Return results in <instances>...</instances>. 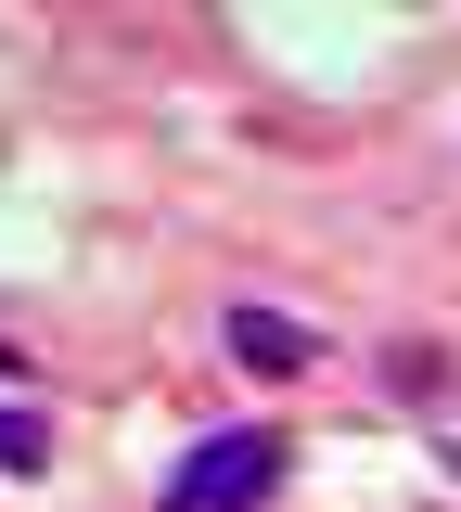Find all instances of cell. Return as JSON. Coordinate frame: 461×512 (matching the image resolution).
I'll list each match as a JSON object with an SVG mask.
<instances>
[{"label": "cell", "mask_w": 461, "mask_h": 512, "mask_svg": "<svg viewBox=\"0 0 461 512\" xmlns=\"http://www.w3.org/2000/svg\"><path fill=\"white\" fill-rule=\"evenodd\" d=\"M218 346H231V359H244L257 384H295V372H321V333H308V320H282V308H257V295H244V308L218 320Z\"/></svg>", "instance_id": "cell-2"}, {"label": "cell", "mask_w": 461, "mask_h": 512, "mask_svg": "<svg viewBox=\"0 0 461 512\" xmlns=\"http://www.w3.org/2000/svg\"><path fill=\"white\" fill-rule=\"evenodd\" d=\"M0 474H52V423L0 397Z\"/></svg>", "instance_id": "cell-3"}, {"label": "cell", "mask_w": 461, "mask_h": 512, "mask_svg": "<svg viewBox=\"0 0 461 512\" xmlns=\"http://www.w3.org/2000/svg\"><path fill=\"white\" fill-rule=\"evenodd\" d=\"M282 461H295V448L269 436V423L193 436V448H180V474H167V512H257L269 487H282Z\"/></svg>", "instance_id": "cell-1"}]
</instances>
